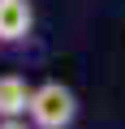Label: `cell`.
<instances>
[{
    "label": "cell",
    "mask_w": 125,
    "mask_h": 129,
    "mask_svg": "<svg viewBox=\"0 0 125 129\" xmlns=\"http://www.w3.org/2000/svg\"><path fill=\"white\" fill-rule=\"evenodd\" d=\"M78 120V95L65 82H39L30 99V125L35 129H69Z\"/></svg>",
    "instance_id": "6da1fadb"
},
{
    "label": "cell",
    "mask_w": 125,
    "mask_h": 129,
    "mask_svg": "<svg viewBox=\"0 0 125 129\" xmlns=\"http://www.w3.org/2000/svg\"><path fill=\"white\" fill-rule=\"evenodd\" d=\"M30 30H35V5L30 0H0V47L30 39Z\"/></svg>",
    "instance_id": "7a4b0ae2"
},
{
    "label": "cell",
    "mask_w": 125,
    "mask_h": 129,
    "mask_svg": "<svg viewBox=\"0 0 125 129\" xmlns=\"http://www.w3.org/2000/svg\"><path fill=\"white\" fill-rule=\"evenodd\" d=\"M30 99H35V86L22 73H0V120L30 116Z\"/></svg>",
    "instance_id": "3957f363"
},
{
    "label": "cell",
    "mask_w": 125,
    "mask_h": 129,
    "mask_svg": "<svg viewBox=\"0 0 125 129\" xmlns=\"http://www.w3.org/2000/svg\"><path fill=\"white\" fill-rule=\"evenodd\" d=\"M0 129H35L30 116H17V120H0Z\"/></svg>",
    "instance_id": "277c9868"
}]
</instances>
